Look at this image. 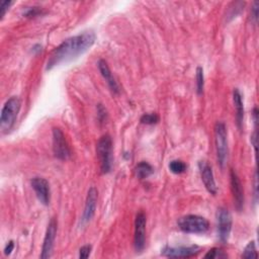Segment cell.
<instances>
[{
	"label": "cell",
	"mask_w": 259,
	"mask_h": 259,
	"mask_svg": "<svg viewBox=\"0 0 259 259\" xmlns=\"http://www.w3.org/2000/svg\"><path fill=\"white\" fill-rule=\"evenodd\" d=\"M197 91L198 94H202L204 92V88H205V75H204V69L199 66L197 68Z\"/></svg>",
	"instance_id": "ffe728a7"
},
{
	"label": "cell",
	"mask_w": 259,
	"mask_h": 259,
	"mask_svg": "<svg viewBox=\"0 0 259 259\" xmlns=\"http://www.w3.org/2000/svg\"><path fill=\"white\" fill-rule=\"evenodd\" d=\"M30 184L40 203L48 206L51 201V188L48 180L43 177H34L31 179Z\"/></svg>",
	"instance_id": "8fae6325"
},
{
	"label": "cell",
	"mask_w": 259,
	"mask_h": 259,
	"mask_svg": "<svg viewBox=\"0 0 259 259\" xmlns=\"http://www.w3.org/2000/svg\"><path fill=\"white\" fill-rule=\"evenodd\" d=\"M97 118H99L100 123H104L105 121H107L108 118V114H107V110L103 105H97Z\"/></svg>",
	"instance_id": "cb8c5ba5"
},
{
	"label": "cell",
	"mask_w": 259,
	"mask_h": 259,
	"mask_svg": "<svg viewBox=\"0 0 259 259\" xmlns=\"http://www.w3.org/2000/svg\"><path fill=\"white\" fill-rule=\"evenodd\" d=\"M233 102H234V107H235V111H236L237 126L241 130L242 125H243V120H244V105H243V100H242V94L238 88H235L233 91Z\"/></svg>",
	"instance_id": "2e32d148"
},
{
	"label": "cell",
	"mask_w": 259,
	"mask_h": 259,
	"mask_svg": "<svg viewBox=\"0 0 259 259\" xmlns=\"http://www.w3.org/2000/svg\"><path fill=\"white\" fill-rule=\"evenodd\" d=\"M258 254L256 251V245L254 241H251L247 244V246L245 247L243 253H242V258H246V259H250V258H257Z\"/></svg>",
	"instance_id": "d6986e66"
},
{
	"label": "cell",
	"mask_w": 259,
	"mask_h": 259,
	"mask_svg": "<svg viewBox=\"0 0 259 259\" xmlns=\"http://www.w3.org/2000/svg\"><path fill=\"white\" fill-rule=\"evenodd\" d=\"M20 101L18 97L12 96L4 104L0 115V128L3 132H9L13 128L20 111Z\"/></svg>",
	"instance_id": "7a4b0ae2"
},
{
	"label": "cell",
	"mask_w": 259,
	"mask_h": 259,
	"mask_svg": "<svg viewBox=\"0 0 259 259\" xmlns=\"http://www.w3.org/2000/svg\"><path fill=\"white\" fill-rule=\"evenodd\" d=\"M201 252V247L198 245L169 247L166 246L162 250V255L168 258H190L197 256Z\"/></svg>",
	"instance_id": "9c48e42d"
},
{
	"label": "cell",
	"mask_w": 259,
	"mask_h": 259,
	"mask_svg": "<svg viewBox=\"0 0 259 259\" xmlns=\"http://www.w3.org/2000/svg\"><path fill=\"white\" fill-rule=\"evenodd\" d=\"M146 215L144 212H139L135 219V236L134 247L137 253H141L146 246Z\"/></svg>",
	"instance_id": "ba28073f"
},
{
	"label": "cell",
	"mask_w": 259,
	"mask_h": 259,
	"mask_svg": "<svg viewBox=\"0 0 259 259\" xmlns=\"http://www.w3.org/2000/svg\"><path fill=\"white\" fill-rule=\"evenodd\" d=\"M169 169L174 174H181L186 170V164L181 160H172L169 163Z\"/></svg>",
	"instance_id": "ac0fdd59"
},
{
	"label": "cell",
	"mask_w": 259,
	"mask_h": 259,
	"mask_svg": "<svg viewBox=\"0 0 259 259\" xmlns=\"http://www.w3.org/2000/svg\"><path fill=\"white\" fill-rule=\"evenodd\" d=\"M57 221L55 218L51 219L48 228L46 231V235L44 238L43 242V247H42V253H41V258L42 259H47L52 256L53 249H54V243L57 235Z\"/></svg>",
	"instance_id": "30bf717a"
},
{
	"label": "cell",
	"mask_w": 259,
	"mask_h": 259,
	"mask_svg": "<svg viewBox=\"0 0 259 259\" xmlns=\"http://www.w3.org/2000/svg\"><path fill=\"white\" fill-rule=\"evenodd\" d=\"M97 66H99V69H100V72L102 74V76L105 78V80L107 81L110 89L112 90V92L114 94H119L121 92V89H120V86H119V83L117 82V80L115 79L108 63L105 61V60H100L99 63H97Z\"/></svg>",
	"instance_id": "9a60e30c"
},
{
	"label": "cell",
	"mask_w": 259,
	"mask_h": 259,
	"mask_svg": "<svg viewBox=\"0 0 259 259\" xmlns=\"http://www.w3.org/2000/svg\"><path fill=\"white\" fill-rule=\"evenodd\" d=\"M91 253V246L90 245H84L79 250V258L85 259L88 258Z\"/></svg>",
	"instance_id": "d4e9b609"
},
{
	"label": "cell",
	"mask_w": 259,
	"mask_h": 259,
	"mask_svg": "<svg viewBox=\"0 0 259 259\" xmlns=\"http://www.w3.org/2000/svg\"><path fill=\"white\" fill-rule=\"evenodd\" d=\"M253 120H254L255 129H256L257 124H258V110H257V108H254V110H253Z\"/></svg>",
	"instance_id": "4dcf8cb0"
},
{
	"label": "cell",
	"mask_w": 259,
	"mask_h": 259,
	"mask_svg": "<svg viewBox=\"0 0 259 259\" xmlns=\"http://www.w3.org/2000/svg\"><path fill=\"white\" fill-rule=\"evenodd\" d=\"M42 13H43V10H42L41 7L34 6V7H28V8L25 10V12L23 13V15H24L25 17L31 18V17H37V16H39V15L42 14Z\"/></svg>",
	"instance_id": "603a6c76"
},
{
	"label": "cell",
	"mask_w": 259,
	"mask_h": 259,
	"mask_svg": "<svg viewBox=\"0 0 259 259\" xmlns=\"http://www.w3.org/2000/svg\"><path fill=\"white\" fill-rule=\"evenodd\" d=\"M13 248H14V242L13 241H9L5 248H4V254L7 256V255H10V253L13 251Z\"/></svg>",
	"instance_id": "f1b7e54d"
},
{
	"label": "cell",
	"mask_w": 259,
	"mask_h": 259,
	"mask_svg": "<svg viewBox=\"0 0 259 259\" xmlns=\"http://www.w3.org/2000/svg\"><path fill=\"white\" fill-rule=\"evenodd\" d=\"M96 154L100 160L102 173L111 172L113 166V140L110 135H104L97 142Z\"/></svg>",
	"instance_id": "277c9868"
},
{
	"label": "cell",
	"mask_w": 259,
	"mask_h": 259,
	"mask_svg": "<svg viewBox=\"0 0 259 259\" xmlns=\"http://www.w3.org/2000/svg\"><path fill=\"white\" fill-rule=\"evenodd\" d=\"M97 199H99V191H97V189L94 186H92L89 188V190L87 192L84 211H83V215L81 218L82 224H87L93 218L95 211H96Z\"/></svg>",
	"instance_id": "7c38bea8"
},
{
	"label": "cell",
	"mask_w": 259,
	"mask_h": 259,
	"mask_svg": "<svg viewBox=\"0 0 259 259\" xmlns=\"http://www.w3.org/2000/svg\"><path fill=\"white\" fill-rule=\"evenodd\" d=\"M254 197H255V202H257V198H258V175H257V171H255L254 173Z\"/></svg>",
	"instance_id": "83f0119b"
},
{
	"label": "cell",
	"mask_w": 259,
	"mask_h": 259,
	"mask_svg": "<svg viewBox=\"0 0 259 259\" xmlns=\"http://www.w3.org/2000/svg\"><path fill=\"white\" fill-rule=\"evenodd\" d=\"M227 257H228V255L219 248H213L210 251H208V253L205 255V258H210V259H221Z\"/></svg>",
	"instance_id": "44dd1931"
},
{
	"label": "cell",
	"mask_w": 259,
	"mask_h": 259,
	"mask_svg": "<svg viewBox=\"0 0 259 259\" xmlns=\"http://www.w3.org/2000/svg\"><path fill=\"white\" fill-rule=\"evenodd\" d=\"M154 172V169L151 164H149L146 161H141L140 163L137 164L135 168V174L139 179H146L150 175H152Z\"/></svg>",
	"instance_id": "e0dca14e"
},
{
	"label": "cell",
	"mask_w": 259,
	"mask_h": 259,
	"mask_svg": "<svg viewBox=\"0 0 259 259\" xmlns=\"http://www.w3.org/2000/svg\"><path fill=\"white\" fill-rule=\"evenodd\" d=\"M215 144L218 163L224 168L228 159V139H227V129L223 122H218L215 126Z\"/></svg>",
	"instance_id": "5b68a950"
},
{
	"label": "cell",
	"mask_w": 259,
	"mask_h": 259,
	"mask_svg": "<svg viewBox=\"0 0 259 259\" xmlns=\"http://www.w3.org/2000/svg\"><path fill=\"white\" fill-rule=\"evenodd\" d=\"M217 221L220 241L222 243H227L232 231V216L230 212L224 208L219 209L217 213Z\"/></svg>",
	"instance_id": "8992f818"
},
{
	"label": "cell",
	"mask_w": 259,
	"mask_h": 259,
	"mask_svg": "<svg viewBox=\"0 0 259 259\" xmlns=\"http://www.w3.org/2000/svg\"><path fill=\"white\" fill-rule=\"evenodd\" d=\"M13 4L12 1H2L0 4V8H1V18L6 14V11L9 9V7Z\"/></svg>",
	"instance_id": "4316f807"
},
{
	"label": "cell",
	"mask_w": 259,
	"mask_h": 259,
	"mask_svg": "<svg viewBox=\"0 0 259 259\" xmlns=\"http://www.w3.org/2000/svg\"><path fill=\"white\" fill-rule=\"evenodd\" d=\"M159 121V117L156 114H145L141 117L140 122L144 125H155Z\"/></svg>",
	"instance_id": "7402d4cb"
},
{
	"label": "cell",
	"mask_w": 259,
	"mask_h": 259,
	"mask_svg": "<svg viewBox=\"0 0 259 259\" xmlns=\"http://www.w3.org/2000/svg\"><path fill=\"white\" fill-rule=\"evenodd\" d=\"M95 40L96 36L91 30L83 31L82 34L65 40L51 53L47 62L46 70H51L54 67L59 66L60 64L76 59L89 50L93 46Z\"/></svg>",
	"instance_id": "6da1fadb"
},
{
	"label": "cell",
	"mask_w": 259,
	"mask_h": 259,
	"mask_svg": "<svg viewBox=\"0 0 259 259\" xmlns=\"http://www.w3.org/2000/svg\"><path fill=\"white\" fill-rule=\"evenodd\" d=\"M199 168H200L202 180L205 184V187L207 188V190L211 194H213V196H216L217 192H218V187H217V184H216V181H215V177H214L212 167L207 163V162L201 161L199 163Z\"/></svg>",
	"instance_id": "4fadbf2b"
},
{
	"label": "cell",
	"mask_w": 259,
	"mask_h": 259,
	"mask_svg": "<svg viewBox=\"0 0 259 259\" xmlns=\"http://www.w3.org/2000/svg\"><path fill=\"white\" fill-rule=\"evenodd\" d=\"M177 225L182 232L188 234H204L210 229L209 221L198 215H187L181 217L178 220Z\"/></svg>",
	"instance_id": "3957f363"
},
{
	"label": "cell",
	"mask_w": 259,
	"mask_h": 259,
	"mask_svg": "<svg viewBox=\"0 0 259 259\" xmlns=\"http://www.w3.org/2000/svg\"><path fill=\"white\" fill-rule=\"evenodd\" d=\"M251 144L253 145L254 150L256 152L257 151V131H256V130H255V132L253 133V135L251 136Z\"/></svg>",
	"instance_id": "f546056e"
},
{
	"label": "cell",
	"mask_w": 259,
	"mask_h": 259,
	"mask_svg": "<svg viewBox=\"0 0 259 259\" xmlns=\"http://www.w3.org/2000/svg\"><path fill=\"white\" fill-rule=\"evenodd\" d=\"M258 8H259V3L257 1H255L253 3V6L251 8V18L253 19V21L256 23L258 20Z\"/></svg>",
	"instance_id": "484cf974"
},
{
	"label": "cell",
	"mask_w": 259,
	"mask_h": 259,
	"mask_svg": "<svg viewBox=\"0 0 259 259\" xmlns=\"http://www.w3.org/2000/svg\"><path fill=\"white\" fill-rule=\"evenodd\" d=\"M53 152L55 157L60 160H67L71 156V151L65 139V135L59 128L53 129Z\"/></svg>",
	"instance_id": "52a82bcc"
},
{
	"label": "cell",
	"mask_w": 259,
	"mask_h": 259,
	"mask_svg": "<svg viewBox=\"0 0 259 259\" xmlns=\"http://www.w3.org/2000/svg\"><path fill=\"white\" fill-rule=\"evenodd\" d=\"M230 182H231V190L234 197V204L238 211H241L243 209L244 205V193H243V186L240 181V178L238 174L235 172V170H231L230 172Z\"/></svg>",
	"instance_id": "5bb4252c"
}]
</instances>
